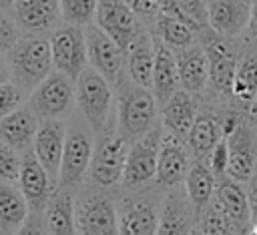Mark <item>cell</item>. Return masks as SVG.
<instances>
[{
	"label": "cell",
	"instance_id": "cell-48",
	"mask_svg": "<svg viewBox=\"0 0 257 235\" xmlns=\"http://www.w3.org/2000/svg\"><path fill=\"white\" fill-rule=\"evenodd\" d=\"M251 229H253V231H255V233H257V221H255V223H253V225H251Z\"/></svg>",
	"mask_w": 257,
	"mask_h": 235
},
{
	"label": "cell",
	"instance_id": "cell-44",
	"mask_svg": "<svg viewBox=\"0 0 257 235\" xmlns=\"http://www.w3.org/2000/svg\"><path fill=\"white\" fill-rule=\"evenodd\" d=\"M245 121H247L253 129H257V90H255L253 98L249 100V104H247V108H245Z\"/></svg>",
	"mask_w": 257,
	"mask_h": 235
},
{
	"label": "cell",
	"instance_id": "cell-35",
	"mask_svg": "<svg viewBox=\"0 0 257 235\" xmlns=\"http://www.w3.org/2000/svg\"><path fill=\"white\" fill-rule=\"evenodd\" d=\"M24 32L18 26L12 10H0V54L6 56L20 40Z\"/></svg>",
	"mask_w": 257,
	"mask_h": 235
},
{
	"label": "cell",
	"instance_id": "cell-41",
	"mask_svg": "<svg viewBox=\"0 0 257 235\" xmlns=\"http://www.w3.org/2000/svg\"><path fill=\"white\" fill-rule=\"evenodd\" d=\"M14 235H48L46 225H44V213L30 211V215L24 221V225Z\"/></svg>",
	"mask_w": 257,
	"mask_h": 235
},
{
	"label": "cell",
	"instance_id": "cell-45",
	"mask_svg": "<svg viewBox=\"0 0 257 235\" xmlns=\"http://www.w3.org/2000/svg\"><path fill=\"white\" fill-rule=\"evenodd\" d=\"M4 82H10V70H8L6 56L0 54V84H4Z\"/></svg>",
	"mask_w": 257,
	"mask_h": 235
},
{
	"label": "cell",
	"instance_id": "cell-6",
	"mask_svg": "<svg viewBox=\"0 0 257 235\" xmlns=\"http://www.w3.org/2000/svg\"><path fill=\"white\" fill-rule=\"evenodd\" d=\"M128 149H131V145L118 133L116 123H112L106 131L96 135L92 161H90V169H88L90 185L98 187V189H106V191H114L116 187H120Z\"/></svg>",
	"mask_w": 257,
	"mask_h": 235
},
{
	"label": "cell",
	"instance_id": "cell-13",
	"mask_svg": "<svg viewBox=\"0 0 257 235\" xmlns=\"http://www.w3.org/2000/svg\"><path fill=\"white\" fill-rule=\"evenodd\" d=\"M193 155L185 141L169 135L163 131L161 149H159V161H157V177L155 185L163 191L171 187H179L185 183L187 173L193 165Z\"/></svg>",
	"mask_w": 257,
	"mask_h": 235
},
{
	"label": "cell",
	"instance_id": "cell-34",
	"mask_svg": "<svg viewBox=\"0 0 257 235\" xmlns=\"http://www.w3.org/2000/svg\"><path fill=\"white\" fill-rule=\"evenodd\" d=\"M98 0H60V18L62 24L86 28L94 24Z\"/></svg>",
	"mask_w": 257,
	"mask_h": 235
},
{
	"label": "cell",
	"instance_id": "cell-24",
	"mask_svg": "<svg viewBox=\"0 0 257 235\" xmlns=\"http://www.w3.org/2000/svg\"><path fill=\"white\" fill-rule=\"evenodd\" d=\"M38 125H40L38 116L30 110L28 104H22L20 108L0 119V141H4L8 147H12L22 155L32 149L38 133Z\"/></svg>",
	"mask_w": 257,
	"mask_h": 235
},
{
	"label": "cell",
	"instance_id": "cell-10",
	"mask_svg": "<svg viewBox=\"0 0 257 235\" xmlns=\"http://www.w3.org/2000/svg\"><path fill=\"white\" fill-rule=\"evenodd\" d=\"M161 139H163V125L159 123L143 139H139L131 145L126 165H124L122 183H120V187L124 191H141L155 183Z\"/></svg>",
	"mask_w": 257,
	"mask_h": 235
},
{
	"label": "cell",
	"instance_id": "cell-33",
	"mask_svg": "<svg viewBox=\"0 0 257 235\" xmlns=\"http://www.w3.org/2000/svg\"><path fill=\"white\" fill-rule=\"evenodd\" d=\"M195 231L199 235H241L231 217L225 213V209L219 205V201L213 197V201L197 215Z\"/></svg>",
	"mask_w": 257,
	"mask_h": 235
},
{
	"label": "cell",
	"instance_id": "cell-14",
	"mask_svg": "<svg viewBox=\"0 0 257 235\" xmlns=\"http://www.w3.org/2000/svg\"><path fill=\"white\" fill-rule=\"evenodd\" d=\"M86 34V50H88V66L102 74L110 84H114L124 74V52L116 42L106 36L96 24L84 28Z\"/></svg>",
	"mask_w": 257,
	"mask_h": 235
},
{
	"label": "cell",
	"instance_id": "cell-42",
	"mask_svg": "<svg viewBox=\"0 0 257 235\" xmlns=\"http://www.w3.org/2000/svg\"><path fill=\"white\" fill-rule=\"evenodd\" d=\"M241 46L243 48L257 50V0H253L251 18H249V24L245 28V34L241 36Z\"/></svg>",
	"mask_w": 257,
	"mask_h": 235
},
{
	"label": "cell",
	"instance_id": "cell-28",
	"mask_svg": "<svg viewBox=\"0 0 257 235\" xmlns=\"http://www.w3.org/2000/svg\"><path fill=\"white\" fill-rule=\"evenodd\" d=\"M74 201L76 195L66 189H54L44 207V225L48 235H76L74 221Z\"/></svg>",
	"mask_w": 257,
	"mask_h": 235
},
{
	"label": "cell",
	"instance_id": "cell-40",
	"mask_svg": "<svg viewBox=\"0 0 257 235\" xmlns=\"http://www.w3.org/2000/svg\"><path fill=\"white\" fill-rule=\"evenodd\" d=\"M207 165H209V169H211V173L215 175L217 181L223 179V177H227V169H229V147H227V139H223L213 149V153L207 159Z\"/></svg>",
	"mask_w": 257,
	"mask_h": 235
},
{
	"label": "cell",
	"instance_id": "cell-11",
	"mask_svg": "<svg viewBox=\"0 0 257 235\" xmlns=\"http://www.w3.org/2000/svg\"><path fill=\"white\" fill-rule=\"evenodd\" d=\"M50 54L54 70L66 74L76 82V78L88 66V50H86V34L80 26L60 24L50 36Z\"/></svg>",
	"mask_w": 257,
	"mask_h": 235
},
{
	"label": "cell",
	"instance_id": "cell-46",
	"mask_svg": "<svg viewBox=\"0 0 257 235\" xmlns=\"http://www.w3.org/2000/svg\"><path fill=\"white\" fill-rule=\"evenodd\" d=\"M16 0H0V10H12Z\"/></svg>",
	"mask_w": 257,
	"mask_h": 235
},
{
	"label": "cell",
	"instance_id": "cell-3",
	"mask_svg": "<svg viewBox=\"0 0 257 235\" xmlns=\"http://www.w3.org/2000/svg\"><path fill=\"white\" fill-rule=\"evenodd\" d=\"M94 151V133L88 123L78 114L72 112L66 123V137H64V151L60 163V177L56 189L72 191L74 195L86 187L88 183V169Z\"/></svg>",
	"mask_w": 257,
	"mask_h": 235
},
{
	"label": "cell",
	"instance_id": "cell-8",
	"mask_svg": "<svg viewBox=\"0 0 257 235\" xmlns=\"http://www.w3.org/2000/svg\"><path fill=\"white\" fill-rule=\"evenodd\" d=\"M163 193L159 187L124 191L116 201L118 235H157Z\"/></svg>",
	"mask_w": 257,
	"mask_h": 235
},
{
	"label": "cell",
	"instance_id": "cell-30",
	"mask_svg": "<svg viewBox=\"0 0 257 235\" xmlns=\"http://www.w3.org/2000/svg\"><path fill=\"white\" fill-rule=\"evenodd\" d=\"M243 48V46H241ZM257 90V50L243 48L235 80H233V96H231V106H237L245 112L249 100L253 98Z\"/></svg>",
	"mask_w": 257,
	"mask_h": 235
},
{
	"label": "cell",
	"instance_id": "cell-49",
	"mask_svg": "<svg viewBox=\"0 0 257 235\" xmlns=\"http://www.w3.org/2000/svg\"><path fill=\"white\" fill-rule=\"evenodd\" d=\"M193 235H199V233H197V231H195V233H193Z\"/></svg>",
	"mask_w": 257,
	"mask_h": 235
},
{
	"label": "cell",
	"instance_id": "cell-15",
	"mask_svg": "<svg viewBox=\"0 0 257 235\" xmlns=\"http://www.w3.org/2000/svg\"><path fill=\"white\" fill-rule=\"evenodd\" d=\"M229 169L227 177L247 185L257 169V129L243 121L229 137Z\"/></svg>",
	"mask_w": 257,
	"mask_h": 235
},
{
	"label": "cell",
	"instance_id": "cell-31",
	"mask_svg": "<svg viewBox=\"0 0 257 235\" xmlns=\"http://www.w3.org/2000/svg\"><path fill=\"white\" fill-rule=\"evenodd\" d=\"M217 179L211 173L207 161H193L187 179H185V191L195 207V213L199 215L215 197Z\"/></svg>",
	"mask_w": 257,
	"mask_h": 235
},
{
	"label": "cell",
	"instance_id": "cell-16",
	"mask_svg": "<svg viewBox=\"0 0 257 235\" xmlns=\"http://www.w3.org/2000/svg\"><path fill=\"white\" fill-rule=\"evenodd\" d=\"M12 14L24 36H50L60 24V0H16Z\"/></svg>",
	"mask_w": 257,
	"mask_h": 235
},
{
	"label": "cell",
	"instance_id": "cell-26",
	"mask_svg": "<svg viewBox=\"0 0 257 235\" xmlns=\"http://www.w3.org/2000/svg\"><path fill=\"white\" fill-rule=\"evenodd\" d=\"M177 68L181 88L203 98L209 80V58L205 48L195 42L193 46L177 52Z\"/></svg>",
	"mask_w": 257,
	"mask_h": 235
},
{
	"label": "cell",
	"instance_id": "cell-36",
	"mask_svg": "<svg viewBox=\"0 0 257 235\" xmlns=\"http://www.w3.org/2000/svg\"><path fill=\"white\" fill-rule=\"evenodd\" d=\"M183 16L187 18L189 26L199 34L201 30L209 28V12L205 0H177Z\"/></svg>",
	"mask_w": 257,
	"mask_h": 235
},
{
	"label": "cell",
	"instance_id": "cell-7",
	"mask_svg": "<svg viewBox=\"0 0 257 235\" xmlns=\"http://www.w3.org/2000/svg\"><path fill=\"white\" fill-rule=\"evenodd\" d=\"M116 195L98 187H84L76 193L74 221L76 235H118Z\"/></svg>",
	"mask_w": 257,
	"mask_h": 235
},
{
	"label": "cell",
	"instance_id": "cell-5",
	"mask_svg": "<svg viewBox=\"0 0 257 235\" xmlns=\"http://www.w3.org/2000/svg\"><path fill=\"white\" fill-rule=\"evenodd\" d=\"M76 112L88 123L94 137L114 123V86L94 68L76 78Z\"/></svg>",
	"mask_w": 257,
	"mask_h": 235
},
{
	"label": "cell",
	"instance_id": "cell-17",
	"mask_svg": "<svg viewBox=\"0 0 257 235\" xmlns=\"http://www.w3.org/2000/svg\"><path fill=\"white\" fill-rule=\"evenodd\" d=\"M64 137H66V123L62 119H50L40 121L38 133L32 145V151L44 171L48 173L54 187H58L60 177V163H62V151H64Z\"/></svg>",
	"mask_w": 257,
	"mask_h": 235
},
{
	"label": "cell",
	"instance_id": "cell-27",
	"mask_svg": "<svg viewBox=\"0 0 257 235\" xmlns=\"http://www.w3.org/2000/svg\"><path fill=\"white\" fill-rule=\"evenodd\" d=\"M215 199L225 209V213L231 217L239 233L243 235L247 229H251V209H249V197L247 187L231 177H223L217 181Z\"/></svg>",
	"mask_w": 257,
	"mask_h": 235
},
{
	"label": "cell",
	"instance_id": "cell-47",
	"mask_svg": "<svg viewBox=\"0 0 257 235\" xmlns=\"http://www.w3.org/2000/svg\"><path fill=\"white\" fill-rule=\"evenodd\" d=\"M243 235H257V233H255V231H253V229H247V231H245V233H243Z\"/></svg>",
	"mask_w": 257,
	"mask_h": 235
},
{
	"label": "cell",
	"instance_id": "cell-20",
	"mask_svg": "<svg viewBox=\"0 0 257 235\" xmlns=\"http://www.w3.org/2000/svg\"><path fill=\"white\" fill-rule=\"evenodd\" d=\"M18 189L22 191L30 211L42 213L50 195L54 193V185L48 177V173L44 171V167L40 165V161L36 159L34 151H26L22 153V163H20V175H18Z\"/></svg>",
	"mask_w": 257,
	"mask_h": 235
},
{
	"label": "cell",
	"instance_id": "cell-2",
	"mask_svg": "<svg viewBox=\"0 0 257 235\" xmlns=\"http://www.w3.org/2000/svg\"><path fill=\"white\" fill-rule=\"evenodd\" d=\"M197 42L205 48L209 58V80L203 100L211 106H227L233 96V80L241 58V42L225 38L211 28L197 34Z\"/></svg>",
	"mask_w": 257,
	"mask_h": 235
},
{
	"label": "cell",
	"instance_id": "cell-18",
	"mask_svg": "<svg viewBox=\"0 0 257 235\" xmlns=\"http://www.w3.org/2000/svg\"><path fill=\"white\" fill-rule=\"evenodd\" d=\"M94 24L106 36H110L116 42V46L122 48V52L126 50V46L131 44L135 32L141 26L139 18L124 4V0H98Z\"/></svg>",
	"mask_w": 257,
	"mask_h": 235
},
{
	"label": "cell",
	"instance_id": "cell-21",
	"mask_svg": "<svg viewBox=\"0 0 257 235\" xmlns=\"http://www.w3.org/2000/svg\"><path fill=\"white\" fill-rule=\"evenodd\" d=\"M153 64H155V34L145 24H141L131 44L124 50V74L133 82L151 88Z\"/></svg>",
	"mask_w": 257,
	"mask_h": 235
},
{
	"label": "cell",
	"instance_id": "cell-23",
	"mask_svg": "<svg viewBox=\"0 0 257 235\" xmlns=\"http://www.w3.org/2000/svg\"><path fill=\"white\" fill-rule=\"evenodd\" d=\"M223 127H221V119H219V110L217 106L207 104L205 108L199 110L189 137H187V147L193 155L195 161H207L209 155L213 153V149L223 141Z\"/></svg>",
	"mask_w": 257,
	"mask_h": 235
},
{
	"label": "cell",
	"instance_id": "cell-25",
	"mask_svg": "<svg viewBox=\"0 0 257 235\" xmlns=\"http://www.w3.org/2000/svg\"><path fill=\"white\" fill-rule=\"evenodd\" d=\"M151 90L163 106L177 90H181L179 68H177V52L171 50L155 36V64H153V84Z\"/></svg>",
	"mask_w": 257,
	"mask_h": 235
},
{
	"label": "cell",
	"instance_id": "cell-29",
	"mask_svg": "<svg viewBox=\"0 0 257 235\" xmlns=\"http://www.w3.org/2000/svg\"><path fill=\"white\" fill-rule=\"evenodd\" d=\"M30 215V207L16 183H0V233L14 235Z\"/></svg>",
	"mask_w": 257,
	"mask_h": 235
},
{
	"label": "cell",
	"instance_id": "cell-4",
	"mask_svg": "<svg viewBox=\"0 0 257 235\" xmlns=\"http://www.w3.org/2000/svg\"><path fill=\"white\" fill-rule=\"evenodd\" d=\"M10 82L30 94L52 70V54L48 36H22V40L6 54Z\"/></svg>",
	"mask_w": 257,
	"mask_h": 235
},
{
	"label": "cell",
	"instance_id": "cell-22",
	"mask_svg": "<svg viewBox=\"0 0 257 235\" xmlns=\"http://www.w3.org/2000/svg\"><path fill=\"white\" fill-rule=\"evenodd\" d=\"M201 98L187 92V90H177L163 106H161V125L163 131L185 141L189 137V131L201 110Z\"/></svg>",
	"mask_w": 257,
	"mask_h": 235
},
{
	"label": "cell",
	"instance_id": "cell-9",
	"mask_svg": "<svg viewBox=\"0 0 257 235\" xmlns=\"http://www.w3.org/2000/svg\"><path fill=\"white\" fill-rule=\"evenodd\" d=\"M76 82L66 74L52 70L30 94L26 104L38 116V121L64 119L74 112Z\"/></svg>",
	"mask_w": 257,
	"mask_h": 235
},
{
	"label": "cell",
	"instance_id": "cell-32",
	"mask_svg": "<svg viewBox=\"0 0 257 235\" xmlns=\"http://www.w3.org/2000/svg\"><path fill=\"white\" fill-rule=\"evenodd\" d=\"M153 34L175 52H181L197 42V32L191 26H187L181 20L167 18V16H159Z\"/></svg>",
	"mask_w": 257,
	"mask_h": 235
},
{
	"label": "cell",
	"instance_id": "cell-19",
	"mask_svg": "<svg viewBox=\"0 0 257 235\" xmlns=\"http://www.w3.org/2000/svg\"><path fill=\"white\" fill-rule=\"evenodd\" d=\"M209 12V28L217 34L241 40L251 18L253 0H205Z\"/></svg>",
	"mask_w": 257,
	"mask_h": 235
},
{
	"label": "cell",
	"instance_id": "cell-37",
	"mask_svg": "<svg viewBox=\"0 0 257 235\" xmlns=\"http://www.w3.org/2000/svg\"><path fill=\"white\" fill-rule=\"evenodd\" d=\"M22 155L0 141V183H18Z\"/></svg>",
	"mask_w": 257,
	"mask_h": 235
},
{
	"label": "cell",
	"instance_id": "cell-1",
	"mask_svg": "<svg viewBox=\"0 0 257 235\" xmlns=\"http://www.w3.org/2000/svg\"><path fill=\"white\" fill-rule=\"evenodd\" d=\"M114 123L122 139L133 145L161 123V106L151 88L122 74L114 84Z\"/></svg>",
	"mask_w": 257,
	"mask_h": 235
},
{
	"label": "cell",
	"instance_id": "cell-39",
	"mask_svg": "<svg viewBox=\"0 0 257 235\" xmlns=\"http://www.w3.org/2000/svg\"><path fill=\"white\" fill-rule=\"evenodd\" d=\"M124 4L135 12V16L139 18L141 24H145L151 32L155 30L157 20L161 16L159 6H157V0H124Z\"/></svg>",
	"mask_w": 257,
	"mask_h": 235
},
{
	"label": "cell",
	"instance_id": "cell-38",
	"mask_svg": "<svg viewBox=\"0 0 257 235\" xmlns=\"http://www.w3.org/2000/svg\"><path fill=\"white\" fill-rule=\"evenodd\" d=\"M26 100H28V94L22 88H18L14 82L0 84V119L20 108L22 104H26Z\"/></svg>",
	"mask_w": 257,
	"mask_h": 235
},
{
	"label": "cell",
	"instance_id": "cell-12",
	"mask_svg": "<svg viewBox=\"0 0 257 235\" xmlns=\"http://www.w3.org/2000/svg\"><path fill=\"white\" fill-rule=\"evenodd\" d=\"M197 225L195 207L185 187H171L163 193L157 235H193Z\"/></svg>",
	"mask_w": 257,
	"mask_h": 235
},
{
	"label": "cell",
	"instance_id": "cell-50",
	"mask_svg": "<svg viewBox=\"0 0 257 235\" xmlns=\"http://www.w3.org/2000/svg\"><path fill=\"white\" fill-rule=\"evenodd\" d=\"M0 235H2V233H0Z\"/></svg>",
	"mask_w": 257,
	"mask_h": 235
},
{
	"label": "cell",
	"instance_id": "cell-43",
	"mask_svg": "<svg viewBox=\"0 0 257 235\" xmlns=\"http://www.w3.org/2000/svg\"><path fill=\"white\" fill-rule=\"evenodd\" d=\"M247 197H249V209H251V225L257 221V169L253 177L247 183Z\"/></svg>",
	"mask_w": 257,
	"mask_h": 235
}]
</instances>
